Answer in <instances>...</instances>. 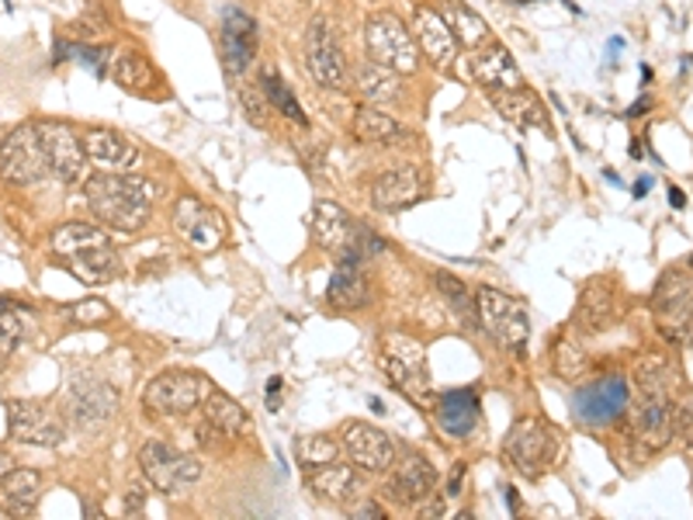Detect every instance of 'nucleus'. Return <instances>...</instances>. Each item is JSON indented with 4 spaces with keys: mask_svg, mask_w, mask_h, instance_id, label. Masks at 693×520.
<instances>
[{
    "mask_svg": "<svg viewBox=\"0 0 693 520\" xmlns=\"http://www.w3.org/2000/svg\"><path fill=\"white\" fill-rule=\"evenodd\" d=\"M357 517H378V520H386V510H381L378 503H365L361 510H357Z\"/></svg>",
    "mask_w": 693,
    "mask_h": 520,
    "instance_id": "8fccbe9b",
    "label": "nucleus"
},
{
    "mask_svg": "<svg viewBox=\"0 0 693 520\" xmlns=\"http://www.w3.org/2000/svg\"><path fill=\"white\" fill-rule=\"evenodd\" d=\"M111 305L105 299H84L77 305H69V323L74 326H101L111 323Z\"/></svg>",
    "mask_w": 693,
    "mask_h": 520,
    "instance_id": "c03bdc74",
    "label": "nucleus"
},
{
    "mask_svg": "<svg viewBox=\"0 0 693 520\" xmlns=\"http://www.w3.org/2000/svg\"><path fill=\"white\" fill-rule=\"evenodd\" d=\"M669 416H673V431L693 447V392H673L669 396Z\"/></svg>",
    "mask_w": 693,
    "mask_h": 520,
    "instance_id": "37998d69",
    "label": "nucleus"
},
{
    "mask_svg": "<svg viewBox=\"0 0 693 520\" xmlns=\"http://www.w3.org/2000/svg\"><path fill=\"white\" fill-rule=\"evenodd\" d=\"M462 486H465V465H458V468L451 472L447 489H444V500H458V496H462Z\"/></svg>",
    "mask_w": 693,
    "mask_h": 520,
    "instance_id": "09e8293b",
    "label": "nucleus"
},
{
    "mask_svg": "<svg viewBox=\"0 0 693 520\" xmlns=\"http://www.w3.org/2000/svg\"><path fill=\"white\" fill-rule=\"evenodd\" d=\"M212 389L215 386L202 375L166 371L147 386V392H142V407H147V413H153V416H184L195 407H202L212 396Z\"/></svg>",
    "mask_w": 693,
    "mask_h": 520,
    "instance_id": "39448f33",
    "label": "nucleus"
},
{
    "mask_svg": "<svg viewBox=\"0 0 693 520\" xmlns=\"http://www.w3.org/2000/svg\"><path fill=\"white\" fill-rule=\"evenodd\" d=\"M389 492L402 507H420L423 500H430V496L437 492V468L420 455H405L402 462H396Z\"/></svg>",
    "mask_w": 693,
    "mask_h": 520,
    "instance_id": "aec40b11",
    "label": "nucleus"
},
{
    "mask_svg": "<svg viewBox=\"0 0 693 520\" xmlns=\"http://www.w3.org/2000/svg\"><path fill=\"white\" fill-rule=\"evenodd\" d=\"M631 423H635V434L638 441L649 447V452H659L669 441L676 437L673 431V416H669V399L656 396V392H641L638 403L631 410Z\"/></svg>",
    "mask_w": 693,
    "mask_h": 520,
    "instance_id": "5701e85b",
    "label": "nucleus"
},
{
    "mask_svg": "<svg viewBox=\"0 0 693 520\" xmlns=\"http://www.w3.org/2000/svg\"><path fill=\"white\" fill-rule=\"evenodd\" d=\"M368 302H371V285L361 271V260H337V271H333L326 285V305L333 313H357Z\"/></svg>",
    "mask_w": 693,
    "mask_h": 520,
    "instance_id": "b1692460",
    "label": "nucleus"
},
{
    "mask_svg": "<svg viewBox=\"0 0 693 520\" xmlns=\"http://www.w3.org/2000/svg\"><path fill=\"white\" fill-rule=\"evenodd\" d=\"M29 323H32V313L25 310V305L0 302V358H8V354L21 344Z\"/></svg>",
    "mask_w": 693,
    "mask_h": 520,
    "instance_id": "a19ab883",
    "label": "nucleus"
},
{
    "mask_svg": "<svg viewBox=\"0 0 693 520\" xmlns=\"http://www.w3.org/2000/svg\"><path fill=\"white\" fill-rule=\"evenodd\" d=\"M652 184H656L652 177H641V181H638V187H635V195H638V198H645V195H649V187H652Z\"/></svg>",
    "mask_w": 693,
    "mask_h": 520,
    "instance_id": "864d4df0",
    "label": "nucleus"
},
{
    "mask_svg": "<svg viewBox=\"0 0 693 520\" xmlns=\"http://www.w3.org/2000/svg\"><path fill=\"white\" fill-rule=\"evenodd\" d=\"M354 136L361 143H375V147H396L402 139H410L405 126H399L389 111H381L378 105H357L354 111Z\"/></svg>",
    "mask_w": 693,
    "mask_h": 520,
    "instance_id": "bb28decb",
    "label": "nucleus"
},
{
    "mask_svg": "<svg viewBox=\"0 0 693 520\" xmlns=\"http://www.w3.org/2000/svg\"><path fill=\"white\" fill-rule=\"evenodd\" d=\"M236 98H240V108H243V115L250 118L253 126H260V129L268 126L271 105L264 98V90H260V87H240V90H236Z\"/></svg>",
    "mask_w": 693,
    "mask_h": 520,
    "instance_id": "a18cd8bd",
    "label": "nucleus"
},
{
    "mask_svg": "<svg viewBox=\"0 0 693 520\" xmlns=\"http://www.w3.org/2000/svg\"><path fill=\"white\" fill-rule=\"evenodd\" d=\"M84 195L90 212L98 216L108 229L118 232H139L150 223V198L153 184L142 177L101 171L84 184Z\"/></svg>",
    "mask_w": 693,
    "mask_h": 520,
    "instance_id": "f257e3e1",
    "label": "nucleus"
},
{
    "mask_svg": "<svg viewBox=\"0 0 693 520\" xmlns=\"http://www.w3.org/2000/svg\"><path fill=\"white\" fill-rule=\"evenodd\" d=\"M472 74L486 90H507V87H523L520 66L510 56L503 42H483L479 50H472Z\"/></svg>",
    "mask_w": 693,
    "mask_h": 520,
    "instance_id": "412c9836",
    "label": "nucleus"
},
{
    "mask_svg": "<svg viewBox=\"0 0 693 520\" xmlns=\"http://www.w3.org/2000/svg\"><path fill=\"white\" fill-rule=\"evenodd\" d=\"M8 431H11L14 441L35 444V447H56L66 437L63 423L42 403H32V399H18V403L11 399L8 403Z\"/></svg>",
    "mask_w": 693,
    "mask_h": 520,
    "instance_id": "2eb2a0df",
    "label": "nucleus"
},
{
    "mask_svg": "<svg viewBox=\"0 0 693 520\" xmlns=\"http://www.w3.org/2000/svg\"><path fill=\"white\" fill-rule=\"evenodd\" d=\"M669 202H673V208H683L686 205V195L680 192V187H669Z\"/></svg>",
    "mask_w": 693,
    "mask_h": 520,
    "instance_id": "603ef678",
    "label": "nucleus"
},
{
    "mask_svg": "<svg viewBox=\"0 0 693 520\" xmlns=\"http://www.w3.org/2000/svg\"><path fill=\"white\" fill-rule=\"evenodd\" d=\"M69 264V274H74L77 281H84V285H108L111 278H118V253L111 250V243L105 247H90V250H80L74 257H66Z\"/></svg>",
    "mask_w": 693,
    "mask_h": 520,
    "instance_id": "c756f323",
    "label": "nucleus"
},
{
    "mask_svg": "<svg viewBox=\"0 0 693 520\" xmlns=\"http://www.w3.org/2000/svg\"><path fill=\"white\" fill-rule=\"evenodd\" d=\"M617 319V302H614V289L607 281H589L580 295V310H576V323L586 334H604Z\"/></svg>",
    "mask_w": 693,
    "mask_h": 520,
    "instance_id": "a878e982",
    "label": "nucleus"
},
{
    "mask_svg": "<svg viewBox=\"0 0 693 520\" xmlns=\"http://www.w3.org/2000/svg\"><path fill=\"white\" fill-rule=\"evenodd\" d=\"M174 229L181 232V240L187 247H195L202 253H215L226 240V223L215 208L198 202L195 195H184L174 205Z\"/></svg>",
    "mask_w": 693,
    "mask_h": 520,
    "instance_id": "f8f14e48",
    "label": "nucleus"
},
{
    "mask_svg": "<svg viewBox=\"0 0 693 520\" xmlns=\"http://www.w3.org/2000/svg\"><path fill=\"white\" fill-rule=\"evenodd\" d=\"M305 69H308V77L326 90H344L350 80L347 59H344L337 39L329 32V21L323 14H316L305 29Z\"/></svg>",
    "mask_w": 693,
    "mask_h": 520,
    "instance_id": "1a4fd4ad",
    "label": "nucleus"
},
{
    "mask_svg": "<svg viewBox=\"0 0 693 520\" xmlns=\"http://www.w3.org/2000/svg\"><path fill=\"white\" fill-rule=\"evenodd\" d=\"M202 410H205V420L226 441H236V437L247 431V413H243V407L236 403V399H229L226 392H219V389H212V396L202 403Z\"/></svg>",
    "mask_w": 693,
    "mask_h": 520,
    "instance_id": "2f4dec72",
    "label": "nucleus"
},
{
    "mask_svg": "<svg viewBox=\"0 0 693 520\" xmlns=\"http://www.w3.org/2000/svg\"><path fill=\"white\" fill-rule=\"evenodd\" d=\"M489 98H492V108L503 115L507 122H513V126H523V129H552L541 98H538L534 90H528V87L489 90Z\"/></svg>",
    "mask_w": 693,
    "mask_h": 520,
    "instance_id": "393cba45",
    "label": "nucleus"
},
{
    "mask_svg": "<svg viewBox=\"0 0 693 520\" xmlns=\"http://www.w3.org/2000/svg\"><path fill=\"white\" fill-rule=\"evenodd\" d=\"M337 455H340V441H333L326 434H302V437H295V458H299V465L305 472L337 462Z\"/></svg>",
    "mask_w": 693,
    "mask_h": 520,
    "instance_id": "ea45409f",
    "label": "nucleus"
},
{
    "mask_svg": "<svg viewBox=\"0 0 693 520\" xmlns=\"http://www.w3.org/2000/svg\"><path fill=\"white\" fill-rule=\"evenodd\" d=\"M686 268H690V274H693V257H690V260H686Z\"/></svg>",
    "mask_w": 693,
    "mask_h": 520,
    "instance_id": "6e6d98bb",
    "label": "nucleus"
},
{
    "mask_svg": "<svg viewBox=\"0 0 693 520\" xmlns=\"http://www.w3.org/2000/svg\"><path fill=\"white\" fill-rule=\"evenodd\" d=\"M365 45L368 59L396 69V74H416L420 66V45L413 39V29L392 11H378L365 25Z\"/></svg>",
    "mask_w": 693,
    "mask_h": 520,
    "instance_id": "f03ea898",
    "label": "nucleus"
},
{
    "mask_svg": "<svg viewBox=\"0 0 693 520\" xmlns=\"http://www.w3.org/2000/svg\"><path fill=\"white\" fill-rule=\"evenodd\" d=\"M39 139H42L45 160H50V174L63 184L77 181L87 163L80 136L66 122H39Z\"/></svg>",
    "mask_w": 693,
    "mask_h": 520,
    "instance_id": "4468645a",
    "label": "nucleus"
},
{
    "mask_svg": "<svg viewBox=\"0 0 693 520\" xmlns=\"http://www.w3.org/2000/svg\"><path fill=\"white\" fill-rule=\"evenodd\" d=\"M0 177L21 187L50 177V160L42 150L39 126H18L0 139Z\"/></svg>",
    "mask_w": 693,
    "mask_h": 520,
    "instance_id": "0eeeda50",
    "label": "nucleus"
},
{
    "mask_svg": "<svg viewBox=\"0 0 693 520\" xmlns=\"http://www.w3.org/2000/svg\"><path fill=\"white\" fill-rule=\"evenodd\" d=\"M340 447L347 452V458L365 468V472H389L396 465V444L392 437L375 427V423H365V420H350L347 427L340 431Z\"/></svg>",
    "mask_w": 693,
    "mask_h": 520,
    "instance_id": "ddd939ff",
    "label": "nucleus"
},
{
    "mask_svg": "<svg viewBox=\"0 0 693 520\" xmlns=\"http://www.w3.org/2000/svg\"><path fill=\"white\" fill-rule=\"evenodd\" d=\"M423 195H426V184L416 167H392L386 174H378L371 184V205L378 212H389V216L423 202Z\"/></svg>",
    "mask_w": 693,
    "mask_h": 520,
    "instance_id": "6ab92c4d",
    "label": "nucleus"
},
{
    "mask_svg": "<svg viewBox=\"0 0 693 520\" xmlns=\"http://www.w3.org/2000/svg\"><path fill=\"white\" fill-rule=\"evenodd\" d=\"M410 29H413V39L420 45V53L430 63L441 66V69L454 66V59H458V53H462V45H458V39H454V32L447 29V21H444L441 11L420 4L413 11V25Z\"/></svg>",
    "mask_w": 693,
    "mask_h": 520,
    "instance_id": "f3484780",
    "label": "nucleus"
},
{
    "mask_svg": "<svg viewBox=\"0 0 693 520\" xmlns=\"http://www.w3.org/2000/svg\"><path fill=\"white\" fill-rule=\"evenodd\" d=\"M115 407H118V392L108 382H101V378L84 375L69 386L66 410L74 416L77 427H87V431L101 427V423H108L115 416Z\"/></svg>",
    "mask_w": 693,
    "mask_h": 520,
    "instance_id": "dca6fc26",
    "label": "nucleus"
},
{
    "mask_svg": "<svg viewBox=\"0 0 693 520\" xmlns=\"http://www.w3.org/2000/svg\"><path fill=\"white\" fill-rule=\"evenodd\" d=\"M111 74L118 80V87H126L132 94H150L156 84H160V74H156V66L147 59V56H139V53H118L115 56V66H111Z\"/></svg>",
    "mask_w": 693,
    "mask_h": 520,
    "instance_id": "473e14b6",
    "label": "nucleus"
},
{
    "mask_svg": "<svg viewBox=\"0 0 693 520\" xmlns=\"http://www.w3.org/2000/svg\"><path fill=\"white\" fill-rule=\"evenodd\" d=\"M253 56H257V42L219 32V59L226 66V74H236V77L247 74V66L253 63Z\"/></svg>",
    "mask_w": 693,
    "mask_h": 520,
    "instance_id": "79ce46f5",
    "label": "nucleus"
},
{
    "mask_svg": "<svg viewBox=\"0 0 693 520\" xmlns=\"http://www.w3.org/2000/svg\"><path fill=\"white\" fill-rule=\"evenodd\" d=\"M475 313H479V326L486 334L510 354H520L523 344L531 337V323L528 313L520 310V305L499 289H475Z\"/></svg>",
    "mask_w": 693,
    "mask_h": 520,
    "instance_id": "20e7f679",
    "label": "nucleus"
},
{
    "mask_svg": "<svg viewBox=\"0 0 693 520\" xmlns=\"http://www.w3.org/2000/svg\"><path fill=\"white\" fill-rule=\"evenodd\" d=\"M381 365H386L389 378L396 382V389L410 392V396H423V389L430 386L426 378V350L416 337L402 334V329H392V334L381 337Z\"/></svg>",
    "mask_w": 693,
    "mask_h": 520,
    "instance_id": "9d476101",
    "label": "nucleus"
},
{
    "mask_svg": "<svg viewBox=\"0 0 693 520\" xmlns=\"http://www.w3.org/2000/svg\"><path fill=\"white\" fill-rule=\"evenodd\" d=\"M652 310L659 316V334L669 344H693V274L665 271L656 285Z\"/></svg>",
    "mask_w": 693,
    "mask_h": 520,
    "instance_id": "7ed1b4c3",
    "label": "nucleus"
},
{
    "mask_svg": "<svg viewBox=\"0 0 693 520\" xmlns=\"http://www.w3.org/2000/svg\"><path fill=\"white\" fill-rule=\"evenodd\" d=\"M365 226H357L337 202H316L313 208V236L316 243L337 260H365Z\"/></svg>",
    "mask_w": 693,
    "mask_h": 520,
    "instance_id": "9b49d317",
    "label": "nucleus"
},
{
    "mask_svg": "<svg viewBox=\"0 0 693 520\" xmlns=\"http://www.w3.org/2000/svg\"><path fill=\"white\" fill-rule=\"evenodd\" d=\"M142 507H147V489H142V486H129L126 489V517H139Z\"/></svg>",
    "mask_w": 693,
    "mask_h": 520,
    "instance_id": "de8ad7c7",
    "label": "nucleus"
},
{
    "mask_svg": "<svg viewBox=\"0 0 693 520\" xmlns=\"http://www.w3.org/2000/svg\"><path fill=\"white\" fill-rule=\"evenodd\" d=\"M441 416L451 437H465L479 420V399H475V392H451L441 403Z\"/></svg>",
    "mask_w": 693,
    "mask_h": 520,
    "instance_id": "f704fd0d",
    "label": "nucleus"
},
{
    "mask_svg": "<svg viewBox=\"0 0 693 520\" xmlns=\"http://www.w3.org/2000/svg\"><path fill=\"white\" fill-rule=\"evenodd\" d=\"M260 90H264V98H268V105H271L274 111H281L284 118H292L295 126L308 129V118H305L299 98L292 94V87L281 80L278 69H264V77H260Z\"/></svg>",
    "mask_w": 693,
    "mask_h": 520,
    "instance_id": "e433bc0d",
    "label": "nucleus"
},
{
    "mask_svg": "<svg viewBox=\"0 0 693 520\" xmlns=\"http://www.w3.org/2000/svg\"><path fill=\"white\" fill-rule=\"evenodd\" d=\"M139 468H142V476H147V483L156 492H163V496H174V492H181L191 483L202 479V462L174 452V447L163 444V441H147V444H142Z\"/></svg>",
    "mask_w": 693,
    "mask_h": 520,
    "instance_id": "6e6552de",
    "label": "nucleus"
},
{
    "mask_svg": "<svg viewBox=\"0 0 693 520\" xmlns=\"http://www.w3.org/2000/svg\"><path fill=\"white\" fill-rule=\"evenodd\" d=\"M39 496H42V476L32 468H14L0 479V507H4L8 513H14V517L32 513L35 503H39Z\"/></svg>",
    "mask_w": 693,
    "mask_h": 520,
    "instance_id": "cd10ccee",
    "label": "nucleus"
},
{
    "mask_svg": "<svg viewBox=\"0 0 693 520\" xmlns=\"http://www.w3.org/2000/svg\"><path fill=\"white\" fill-rule=\"evenodd\" d=\"M105 243H108V236L87 223H66L53 232V253L63 260L80 253V250H90V247H105Z\"/></svg>",
    "mask_w": 693,
    "mask_h": 520,
    "instance_id": "c9c22d12",
    "label": "nucleus"
},
{
    "mask_svg": "<svg viewBox=\"0 0 693 520\" xmlns=\"http://www.w3.org/2000/svg\"><path fill=\"white\" fill-rule=\"evenodd\" d=\"M441 14L447 21V29L454 32L462 50H479L483 42H489V25L486 18H479V11H472L465 0H441Z\"/></svg>",
    "mask_w": 693,
    "mask_h": 520,
    "instance_id": "c85d7f7f",
    "label": "nucleus"
},
{
    "mask_svg": "<svg viewBox=\"0 0 693 520\" xmlns=\"http://www.w3.org/2000/svg\"><path fill=\"white\" fill-rule=\"evenodd\" d=\"M437 292L444 295V302L451 305L454 313L462 316L465 329H479V313H475V295H468V285L462 278H454L447 271L437 274Z\"/></svg>",
    "mask_w": 693,
    "mask_h": 520,
    "instance_id": "4c0bfd02",
    "label": "nucleus"
},
{
    "mask_svg": "<svg viewBox=\"0 0 693 520\" xmlns=\"http://www.w3.org/2000/svg\"><path fill=\"white\" fill-rule=\"evenodd\" d=\"M8 472H14V458L4 452V447H0V479H4L8 476Z\"/></svg>",
    "mask_w": 693,
    "mask_h": 520,
    "instance_id": "3c124183",
    "label": "nucleus"
},
{
    "mask_svg": "<svg viewBox=\"0 0 693 520\" xmlns=\"http://www.w3.org/2000/svg\"><path fill=\"white\" fill-rule=\"evenodd\" d=\"M635 378H638L641 392H656V396H665V399L673 396V386H676V371L662 358V354H641Z\"/></svg>",
    "mask_w": 693,
    "mask_h": 520,
    "instance_id": "72a5a7b5",
    "label": "nucleus"
},
{
    "mask_svg": "<svg viewBox=\"0 0 693 520\" xmlns=\"http://www.w3.org/2000/svg\"><path fill=\"white\" fill-rule=\"evenodd\" d=\"M80 143L84 153L94 167L101 171H115V174H126L139 163V150L129 143L126 136H118L115 129H84L80 132Z\"/></svg>",
    "mask_w": 693,
    "mask_h": 520,
    "instance_id": "4be33fe9",
    "label": "nucleus"
},
{
    "mask_svg": "<svg viewBox=\"0 0 693 520\" xmlns=\"http://www.w3.org/2000/svg\"><path fill=\"white\" fill-rule=\"evenodd\" d=\"M552 365H555V375L565 378V382H580V378L589 371V358L586 350L576 344V337L562 334L555 340V350H552Z\"/></svg>",
    "mask_w": 693,
    "mask_h": 520,
    "instance_id": "58836bf2",
    "label": "nucleus"
},
{
    "mask_svg": "<svg viewBox=\"0 0 693 520\" xmlns=\"http://www.w3.org/2000/svg\"><path fill=\"white\" fill-rule=\"evenodd\" d=\"M503 458L520 472V476L538 479L555 458V431L538 416L517 420L503 441Z\"/></svg>",
    "mask_w": 693,
    "mask_h": 520,
    "instance_id": "423d86ee",
    "label": "nucleus"
},
{
    "mask_svg": "<svg viewBox=\"0 0 693 520\" xmlns=\"http://www.w3.org/2000/svg\"><path fill=\"white\" fill-rule=\"evenodd\" d=\"M305 486L316 500H323L329 507H347L357 500V492H361V472H357V465H347V462H329L320 468H308Z\"/></svg>",
    "mask_w": 693,
    "mask_h": 520,
    "instance_id": "a211bd4d",
    "label": "nucleus"
},
{
    "mask_svg": "<svg viewBox=\"0 0 693 520\" xmlns=\"http://www.w3.org/2000/svg\"><path fill=\"white\" fill-rule=\"evenodd\" d=\"M357 90H361L371 105H392L402 94V74L368 59L361 69H357Z\"/></svg>",
    "mask_w": 693,
    "mask_h": 520,
    "instance_id": "7c9ffc66",
    "label": "nucleus"
},
{
    "mask_svg": "<svg viewBox=\"0 0 693 520\" xmlns=\"http://www.w3.org/2000/svg\"><path fill=\"white\" fill-rule=\"evenodd\" d=\"M223 35H236V39L260 42V35H257V21H253L243 8H226V11H223Z\"/></svg>",
    "mask_w": 693,
    "mask_h": 520,
    "instance_id": "49530a36",
    "label": "nucleus"
},
{
    "mask_svg": "<svg viewBox=\"0 0 693 520\" xmlns=\"http://www.w3.org/2000/svg\"><path fill=\"white\" fill-rule=\"evenodd\" d=\"M649 105H652L649 98H638V105H635V108H628V115L635 118V115H641V111H649Z\"/></svg>",
    "mask_w": 693,
    "mask_h": 520,
    "instance_id": "5fc2aeb1",
    "label": "nucleus"
}]
</instances>
